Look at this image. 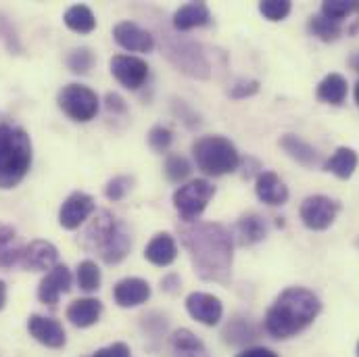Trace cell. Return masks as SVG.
<instances>
[{
	"mask_svg": "<svg viewBox=\"0 0 359 357\" xmlns=\"http://www.w3.org/2000/svg\"><path fill=\"white\" fill-rule=\"evenodd\" d=\"M69 290H72V271L67 266L57 264L42 278V282L38 286V299L44 305H57L59 297Z\"/></svg>",
	"mask_w": 359,
	"mask_h": 357,
	"instance_id": "obj_15",
	"label": "cell"
},
{
	"mask_svg": "<svg viewBox=\"0 0 359 357\" xmlns=\"http://www.w3.org/2000/svg\"><path fill=\"white\" fill-rule=\"evenodd\" d=\"M180 241L201 280L226 284L232 274V234L213 222H196L180 228Z\"/></svg>",
	"mask_w": 359,
	"mask_h": 357,
	"instance_id": "obj_1",
	"label": "cell"
},
{
	"mask_svg": "<svg viewBox=\"0 0 359 357\" xmlns=\"http://www.w3.org/2000/svg\"><path fill=\"white\" fill-rule=\"evenodd\" d=\"M259 92V82L257 80H241V82H236L232 88H230V96L232 98H236V100H241V98H247V96H253V94H257Z\"/></svg>",
	"mask_w": 359,
	"mask_h": 357,
	"instance_id": "obj_38",
	"label": "cell"
},
{
	"mask_svg": "<svg viewBox=\"0 0 359 357\" xmlns=\"http://www.w3.org/2000/svg\"><path fill=\"white\" fill-rule=\"evenodd\" d=\"M80 245L90 253H98L104 264L115 266L128 257L132 249V236L119 217L107 209H100L82 232Z\"/></svg>",
	"mask_w": 359,
	"mask_h": 357,
	"instance_id": "obj_3",
	"label": "cell"
},
{
	"mask_svg": "<svg viewBox=\"0 0 359 357\" xmlns=\"http://www.w3.org/2000/svg\"><path fill=\"white\" fill-rule=\"evenodd\" d=\"M174 357H207V349L198 337H194L188 328H180L172 335Z\"/></svg>",
	"mask_w": 359,
	"mask_h": 357,
	"instance_id": "obj_27",
	"label": "cell"
},
{
	"mask_svg": "<svg viewBox=\"0 0 359 357\" xmlns=\"http://www.w3.org/2000/svg\"><path fill=\"white\" fill-rule=\"evenodd\" d=\"M32 168V140L25 130L0 123V190L15 188Z\"/></svg>",
	"mask_w": 359,
	"mask_h": 357,
	"instance_id": "obj_4",
	"label": "cell"
},
{
	"mask_svg": "<svg viewBox=\"0 0 359 357\" xmlns=\"http://www.w3.org/2000/svg\"><path fill=\"white\" fill-rule=\"evenodd\" d=\"M27 330L38 343H42L44 347H50V349H61L65 345V341H67L65 330L57 320L44 318V316H38V314L29 316Z\"/></svg>",
	"mask_w": 359,
	"mask_h": 357,
	"instance_id": "obj_16",
	"label": "cell"
},
{
	"mask_svg": "<svg viewBox=\"0 0 359 357\" xmlns=\"http://www.w3.org/2000/svg\"><path fill=\"white\" fill-rule=\"evenodd\" d=\"M358 357H359V343H358Z\"/></svg>",
	"mask_w": 359,
	"mask_h": 357,
	"instance_id": "obj_47",
	"label": "cell"
},
{
	"mask_svg": "<svg viewBox=\"0 0 359 357\" xmlns=\"http://www.w3.org/2000/svg\"><path fill=\"white\" fill-rule=\"evenodd\" d=\"M213 194H215V186L211 182L203 178L190 180L174 192V207L184 222L196 224V220L203 215Z\"/></svg>",
	"mask_w": 359,
	"mask_h": 357,
	"instance_id": "obj_6",
	"label": "cell"
},
{
	"mask_svg": "<svg viewBox=\"0 0 359 357\" xmlns=\"http://www.w3.org/2000/svg\"><path fill=\"white\" fill-rule=\"evenodd\" d=\"M224 337H226L228 343L238 345V343H245V341H253L255 339V330L251 328V324L247 320H234L232 324H228Z\"/></svg>",
	"mask_w": 359,
	"mask_h": 357,
	"instance_id": "obj_34",
	"label": "cell"
},
{
	"mask_svg": "<svg viewBox=\"0 0 359 357\" xmlns=\"http://www.w3.org/2000/svg\"><path fill=\"white\" fill-rule=\"evenodd\" d=\"M186 309L196 322H201L205 326L219 324V320L224 316L222 301L215 295H209V292H190L186 297Z\"/></svg>",
	"mask_w": 359,
	"mask_h": 357,
	"instance_id": "obj_14",
	"label": "cell"
},
{
	"mask_svg": "<svg viewBox=\"0 0 359 357\" xmlns=\"http://www.w3.org/2000/svg\"><path fill=\"white\" fill-rule=\"evenodd\" d=\"M134 178L132 176H115L113 180L107 182L104 186V196L109 201H121L130 190H132Z\"/></svg>",
	"mask_w": 359,
	"mask_h": 357,
	"instance_id": "obj_37",
	"label": "cell"
},
{
	"mask_svg": "<svg viewBox=\"0 0 359 357\" xmlns=\"http://www.w3.org/2000/svg\"><path fill=\"white\" fill-rule=\"evenodd\" d=\"M290 0H264L259 2V13L268 19V21H282L290 15Z\"/></svg>",
	"mask_w": 359,
	"mask_h": 357,
	"instance_id": "obj_35",
	"label": "cell"
},
{
	"mask_svg": "<svg viewBox=\"0 0 359 357\" xmlns=\"http://www.w3.org/2000/svg\"><path fill=\"white\" fill-rule=\"evenodd\" d=\"M4 303H6V284L0 280V309L4 307Z\"/></svg>",
	"mask_w": 359,
	"mask_h": 357,
	"instance_id": "obj_43",
	"label": "cell"
},
{
	"mask_svg": "<svg viewBox=\"0 0 359 357\" xmlns=\"http://www.w3.org/2000/svg\"><path fill=\"white\" fill-rule=\"evenodd\" d=\"M144 257L147 262H151L157 268H168L176 262L178 257V245L174 241L172 234L168 232H159L151 238V243L144 249Z\"/></svg>",
	"mask_w": 359,
	"mask_h": 357,
	"instance_id": "obj_18",
	"label": "cell"
},
{
	"mask_svg": "<svg viewBox=\"0 0 359 357\" xmlns=\"http://www.w3.org/2000/svg\"><path fill=\"white\" fill-rule=\"evenodd\" d=\"M349 65H351V69H355L359 74V53H355V55L349 59Z\"/></svg>",
	"mask_w": 359,
	"mask_h": 357,
	"instance_id": "obj_44",
	"label": "cell"
},
{
	"mask_svg": "<svg viewBox=\"0 0 359 357\" xmlns=\"http://www.w3.org/2000/svg\"><path fill=\"white\" fill-rule=\"evenodd\" d=\"M92 357H130V347L126 343H113L109 347L98 349Z\"/></svg>",
	"mask_w": 359,
	"mask_h": 357,
	"instance_id": "obj_39",
	"label": "cell"
},
{
	"mask_svg": "<svg viewBox=\"0 0 359 357\" xmlns=\"http://www.w3.org/2000/svg\"><path fill=\"white\" fill-rule=\"evenodd\" d=\"M255 192L259 196L262 203L266 205H284L288 201V188L284 186V182L278 178V174L273 172H262L255 180Z\"/></svg>",
	"mask_w": 359,
	"mask_h": 357,
	"instance_id": "obj_20",
	"label": "cell"
},
{
	"mask_svg": "<svg viewBox=\"0 0 359 357\" xmlns=\"http://www.w3.org/2000/svg\"><path fill=\"white\" fill-rule=\"evenodd\" d=\"M266 234H268L266 220L257 213L241 215L236 226H234V236H236L238 245H243V247H251V245L262 243L266 238Z\"/></svg>",
	"mask_w": 359,
	"mask_h": 357,
	"instance_id": "obj_19",
	"label": "cell"
},
{
	"mask_svg": "<svg viewBox=\"0 0 359 357\" xmlns=\"http://www.w3.org/2000/svg\"><path fill=\"white\" fill-rule=\"evenodd\" d=\"M358 245H359V241H358Z\"/></svg>",
	"mask_w": 359,
	"mask_h": 357,
	"instance_id": "obj_48",
	"label": "cell"
},
{
	"mask_svg": "<svg viewBox=\"0 0 359 357\" xmlns=\"http://www.w3.org/2000/svg\"><path fill=\"white\" fill-rule=\"evenodd\" d=\"M59 260V251L53 243L48 241H32L29 245L23 247L21 251V260L19 266L29 271H50L57 266Z\"/></svg>",
	"mask_w": 359,
	"mask_h": 357,
	"instance_id": "obj_13",
	"label": "cell"
},
{
	"mask_svg": "<svg viewBox=\"0 0 359 357\" xmlns=\"http://www.w3.org/2000/svg\"><path fill=\"white\" fill-rule=\"evenodd\" d=\"M65 25L76 34H90L96 27V17L86 4H74L63 15Z\"/></svg>",
	"mask_w": 359,
	"mask_h": 357,
	"instance_id": "obj_28",
	"label": "cell"
},
{
	"mask_svg": "<svg viewBox=\"0 0 359 357\" xmlns=\"http://www.w3.org/2000/svg\"><path fill=\"white\" fill-rule=\"evenodd\" d=\"M163 172H165V176H168L170 182L180 184V182H184V180L190 176L192 168H190V163H188L186 157H182V155H170V157L165 159Z\"/></svg>",
	"mask_w": 359,
	"mask_h": 357,
	"instance_id": "obj_32",
	"label": "cell"
},
{
	"mask_svg": "<svg viewBox=\"0 0 359 357\" xmlns=\"http://www.w3.org/2000/svg\"><path fill=\"white\" fill-rule=\"evenodd\" d=\"M100 268L94 264V262H82L80 266H78V284H80V288L84 290V292H94V290H98L100 288Z\"/></svg>",
	"mask_w": 359,
	"mask_h": 357,
	"instance_id": "obj_30",
	"label": "cell"
},
{
	"mask_svg": "<svg viewBox=\"0 0 359 357\" xmlns=\"http://www.w3.org/2000/svg\"><path fill=\"white\" fill-rule=\"evenodd\" d=\"M318 98L326 105H343L345 98H347V80L341 76V74H328L316 90Z\"/></svg>",
	"mask_w": 359,
	"mask_h": 357,
	"instance_id": "obj_26",
	"label": "cell"
},
{
	"mask_svg": "<svg viewBox=\"0 0 359 357\" xmlns=\"http://www.w3.org/2000/svg\"><path fill=\"white\" fill-rule=\"evenodd\" d=\"M359 157L358 153L349 147H339L334 151V155L324 163V170L334 174L337 178L341 180H349L353 176V172L358 170Z\"/></svg>",
	"mask_w": 359,
	"mask_h": 357,
	"instance_id": "obj_24",
	"label": "cell"
},
{
	"mask_svg": "<svg viewBox=\"0 0 359 357\" xmlns=\"http://www.w3.org/2000/svg\"><path fill=\"white\" fill-rule=\"evenodd\" d=\"M341 209H343L341 201L326 196V194H311L301 203L299 215H301V222L305 224V228L320 232L334 224Z\"/></svg>",
	"mask_w": 359,
	"mask_h": 357,
	"instance_id": "obj_8",
	"label": "cell"
},
{
	"mask_svg": "<svg viewBox=\"0 0 359 357\" xmlns=\"http://www.w3.org/2000/svg\"><path fill=\"white\" fill-rule=\"evenodd\" d=\"M165 55L180 72L198 80L209 78V63L205 55L201 53L198 44L188 42V40H174L165 46Z\"/></svg>",
	"mask_w": 359,
	"mask_h": 357,
	"instance_id": "obj_9",
	"label": "cell"
},
{
	"mask_svg": "<svg viewBox=\"0 0 359 357\" xmlns=\"http://www.w3.org/2000/svg\"><path fill=\"white\" fill-rule=\"evenodd\" d=\"M94 207L96 205H94V198L90 194H86V192H72L63 201V205L59 209V224H61V228H65V230L80 228L90 215L94 213Z\"/></svg>",
	"mask_w": 359,
	"mask_h": 357,
	"instance_id": "obj_11",
	"label": "cell"
},
{
	"mask_svg": "<svg viewBox=\"0 0 359 357\" xmlns=\"http://www.w3.org/2000/svg\"><path fill=\"white\" fill-rule=\"evenodd\" d=\"M353 2L349 0H326L320 8V13L337 23H343V19H347L353 13Z\"/></svg>",
	"mask_w": 359,
	"mask_h": 357,
	"instance_id": "obj_33",
	"label": "cell"
},
{
	"mask_svg": "<svg viewBox=\"0 0 359 357\" xmlns=\"http://www.w3.org/2000/svg\"><path fill=\"white\" fill-rule=\"evenodd\" d=\"M147 140H149V147L155 153H165L174 142V132L170 128H165V126H155V128H151Z\"/></svg>",
	"mask_w": 359,
	"mask_h": 357,
	"instance_id": "obj_36",
	"label": "cell"
},
{
	"mask_svg": "<svg viewBox=\"0 0 359 357\" xmlns=\"http://www.w3.org/2000/svg\"><path fill=\"white\" fill-rule=\"evenodd\" d=\"M178 286H180L178 274H168V276L161 280V288H163L165 292H174V290H178Z\"/></svg>",
	"mask_w": 359,
	"mask_h": 357,
	"instance_id": "obj_42",
	"label": "cell"
},
{
	"mask_svg": "<svg viewBox=\"0 0 359 357\" xmlns=\"http://www.w3.org/2000/svg\"><path fill=\"white\" fill-rule=\"evenodd\" d=\"M57 102L69 119L80 121V123H86L90 119H94L98 113V107H100L96 92L90 90L88 86H82V84L63 86L59 96H57Z\"/></svg>",
	"mask_w": 359,
	"mask_h": 357,
	"instance_id": "obj_7",
	"label": "cell"
},
{
	"mask_svg": "<svg viewBox=\"0 0 359 357\" xmlns=\"http://www.w3.org/2000/svg\"><path fill=\"white\" fill-rule=\"evenodd\" d=\"M23 247L19 245L15 228L0 224V268L8 269L19 264Z\"/></svg>",
	"mask_w": 359,
	"mask_h": 357,
	"instance_id": "obj_25",
	"label": "cell"
},
{
	"mask_svg": "<svg viewBox=\"0 0 359 357\" xmlns=\"http://www.w3.org/2000/svg\"><path fill=\"white\" fill-rule=\"evenodd\" d=\"M353 8H355V11L359 13V2H353Z\"/></svg>",
	"mask_w": 359,
	"mask_h": 357,
	"instance_id": "obj_46",
	"label": "cell"
},
{
	"mask_svg": "<svg viewBox=\"0 0 359 357\" xmlns=\"http://www.w3.org/2000/svg\"><path fill=\"white\" fill-rule=\"evenodd\" d=\"M209 21H211V13H209V6L205 2H188L174 13V27L178 32L203 27Z\"/></svg>",
	"mask_w": 359,
	"mask_h": 357,
	"instance_id": "obj_21",
	"label": "cell"
},
{
	"mask_svg": "<svg viewBox=\"0 0 359 357\" xmlns=\"http://www.w3.org/2000/svg\"><path fill=\"white\" fill-rule=\"evenodd\" d=\"M236 357H278V353H273L268 347H251V349L241 351Z\"/></svg>",
	"mask_w": 359,
	"mask_h": 357,
	"instance_id": "obj_41",
	"label": "cell"
},
{
	"mask_svg": "<svg viewBox=\"0 0 359 357\" xmlns=\"http://www.w3.org/2000/svg\"><path fill=\"white\" fill-rule=\"evenodd\" d=\"M355 102H358V105H359V82H358V84H355Z\"/></svg>",
	"mask_w": 359,
	"mask_h": 357,
	"instance_id": "obj_45",
	"label": "cell"
},
{
	"mask_svg": "<svg viewBox=\"0 0 359 357\" xmlns=\"http://www.w3.org/2000/svg\"><path fill=\"white\" fill-rule=\"evenodd\" d=\"M115 303L119 307H138L149 301L151 297V284L142 278H123L115 284L113 288Z\"/></svg>",
	"mask_w": 359,
	"mask_h": 357,
	"instance_id": "obj_17",
	"label": "cell"
},
{
	"mask_svg": "<svg viewBox=\"0 0 359 357\" xmlns=\"http://www.w3.org/2000/svg\"><path fill=\"white\" fill-rule=\"evenodd\" d=\"M309 32H311L318 40H322V42H334V40L341 38L343 25L337 23V21H332V19H328V17H324V15L320 13V15H313V17L309 19Z\"/></svg>",
	"mask_w": 359,
	"mask_h": 357,
	"instance_id": "obj_29",
	"label": "cell"
},
{
	"mask_svg": "<svg viewBox=\"0 0 359 357\" xmlns=\"http://www.w3.org/2000/svg\"><path fill=\"white\" fill-rule=\"evenodd\" d=\"M111 74L128 90H138L149 80V65L134 55H115L111 59Z\"/></svg>",
	"mask_w": 359,
	"mask_h": 357,
	"instance_id": "obj_10",
	"label": "cell"
},
{
	"mask_svg": "<svg viewBox=\"0 0 359 357\" xmlns=\"http://www.w3.org/2000/svg\"><path fill=\"white\" fill-rule=\"evenodd\" d=\"M322 311L318 295L303 286H290L278 295L266 316V330L273 339L286 341L305 330Z\"/></svg>",
	"mask_w": 359,
	"mask_h": 357,
	"instance_id": "obj_2",
	"label": "cell"
},
{
	"mask_svg": "<svg viewBox=\"0 0 359 357\" xmlns=\"http://www.w3.org/2000/svg\"><path fill=\"white\" fill-rule=\"evenodd\" d=\"M102 314V303L98 299H76L69 307H67V320L78 326V328H90L98 322Z\"/></svg>",
	"mask_w": 359,
	"mask_h": 357,
	"instance_id": "obj_22",
	"label": "cell"
},
{
	"mask_svg": "<svg viewBox=\"0 0 359 357\" xmlns=\"http://www.w3.org/2000/svg\"><path fill=\"white\" fill-rule=\"evenodd\" d=\"M192 157L196 161V168L213 178L232 174L241 166V155L224 136H203L192 144Z\"/></svg>",
	"mask_w": 359,
	"mask_h": 357,
	"instance_id": "obj_5",
	"label": "cell"
},
{
	"mask_svg": "<svg viewBox=\"0 0 359 357\" xmlns=\"http://www.w3.org/2000/svg\"><path fill=\"white\" fill-rule=\"evenodd\" d=\"M104 102H107V109H109L113 115H117V113H126V111H128L126 100H123L117 92H109V94H107V98H104Z\"/></svg>",
	"mask_w": 359,
	"mask_h": 357,
	"instance_id": "obj_40",
	"label": "cell"
},
{
	"mask_svg": "<svg viewBox=\"0 0 359 357\" xmlns=\"http://www.w3.org/2000/svg\"><path fill=\"white\" fill-rule=\"evenodd\" d=\"M280 147L284 149V153H286L290 159H294L297 163H301V166H305V168H313V166L318 163V151H316L309 142L301 140V138L294 136V134H284V136L280 138Z\"/></svg>",
	"mask_w": 359,
	"mask_h": 357,
	"instance_id": "obj_23",
	"label": "cell"
},
{
	"mask_svg": "<svg viewBox=\"0 0 359 357\" xmlns=\"http://www.w3.org/2000/svg\"><path fill=\"white\" fill-rule=\"evenodd\" d=\"M94 61H96L94 53H92L90 48H86V46L74 48V50L67 55V67H69L74 74H80V76L88 74L90 69L94 67Z\"/></svg>",
	"mask_w": 359,
	"mask_h": 357,
	"instance_id": "obj_31",
	"label": "cell"
},
{
	"mask_svg": "<svg viewBox=\"0 0 359 357\" xmlns=\"http://www.w3.org/2000/svg\"><path fill=\"white\" fill-rule=\"evenodd\" d=\"M115 42L128 53H151L155 48V38L151 32L142 29L134 21H121L113 27Z\"/></svg>",
	"mask_w": 359,
	"mask_h": 357,
	"instance_id": "obj_12",
	"label": "cell"
}]
</instances>
